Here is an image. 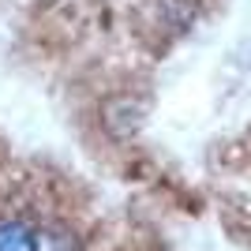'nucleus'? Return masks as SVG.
<instances>
[{
  "mask_svg": "<svg viewBox=\"0 0 251 251\" xmlns=\"http://www.w3.org/2000/svg\"><path fill=\"white\" fill-rule=\"evenodd\" d=\"M0 251H42V225L19 214L0 218Z\"/></svg>",
  "mask_w": 251,
  "mask_h": 251,
  "instance_id": "nucleus-1",
  "label": "nucleus"
},
{
  "mask_svg": "<svg viewBox=\"0 0 251 251\" xmlns=\"http://www.w3.org/2000/svg\"><path fill=\"white\" fill-rule=\"evenodd\" d=\"M42 251H83V240L68 225H42Z\"/></svg>",
  "mask_w": 251,
  "mask_h": 251,
  "instance_id": "nucleus-2",
  "label": "nucleus"
}]
</instances>
